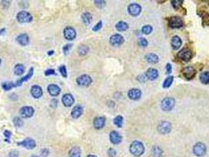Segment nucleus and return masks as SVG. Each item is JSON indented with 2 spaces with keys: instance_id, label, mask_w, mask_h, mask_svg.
<instances>
[{
  "instance_id": "obj_39",
  "label": "nucleus",
  "mask_w": 209,
  "mask_h": 157,
  "mask_svg": "<svg viewBox=\"0 0 209 157\" xmlns=\"http://www.w3.org/2000/svg\"><path fill=\"white\" fill-rule=\"evenodd\" d=\"M59 72L61 74V76L65 78H67L68 76V74H67V69H66V67L65 65H61L59 68Z\"/></svg>"
},
{
  "instance_id": "obj_28",
  "label": "nucleus",
  "mask_w": 209,
  "mask_h": 157,
  "mask_svg": "<svg viewBox=\"0 0 209 157\" xmlns=\"http://www.w3.org/2000/svg\"><path fill=\"white\" fill-rule=\"evenodd\" d=\"M81 18L85 25H90L91 21H92V15L89 12H84L83 14H82Z\"/></svg>"
},
{
  "instance_id": "obj_24",
  "label": "nucleus",
  "mask_w": 209,
  "mask_h": 157,
  "mask_svg": "<svg viewBox=\"0 0 209 157\" xmlns=\"http://www.w3.org/2000/svg\"><path fill=\"white\" fill-rule=\"evenodd\" d=\"M83 112V108L81 105H76L72 108V110L71 112V116L74 119H77L79 117L81 116V115Z\"/></svg>"
},
{
  "instance_id": "obj_2",
  "label": "nucleus",
  "mask_w": 209,
  "mask_h": 157,
  "mask_svg": "<svg viewBox=\"0 0 209 157\" xmlns=\"http://www.w3.org/2000/svg\"><path fill=\"white\" fill-rule=\"evenodd\" d=\"M17 21L19 23H30L32 21V16L28 11L21 10L17 14Z\"/></svg>"
},
{
  "instance_id": "obj_11",
  "label": "nucleus",
  "mask_w": 209,
  "mask_h": 157,
  "mask_svg": "<svg viewBox=\"0 0 209 157\" xmlns=\"http://www.w3.org/2000/svg\"><path fill=\"white\" fill-rule=\"evenodd\" d=\"M141 11V6L137 4V3H132L128 6V13L131 16L136 17L140 14Z\"/></svg>"
},
{
  "instance_id": "obj_5",
  "label": "nucleus",
  "mask_w": 209,
  "mask_h": 157,
  "mask_svg": "<svg viewBox=\"0 0 209 157\" xmlns=\"http://www.w3.org/2000/svg\"><path fill=\"white\" fill-rule=\"evenodd\" d=\"M92 83V78L88 75H82L77 77L76 83L81 87H88Z\"/></svg>"
},
{
  "instance_id": "obj_50",
  "label": "nucleus",
  "mask_w": 209,
  "mask_h": 157,
  "mask_svg": "<svg viewBox=\"0 0 209 157\" xmlns=\"http://www.w3.org/2000/svg\"><path fill=\"white\" fill-rule=\"evenodd\" d=\"M19 152L17 150H12L9 152V157H18Z\"/></svg>"
},
{
  "instance_id": "obj_37",
  "label": "nucleus",
  "mask_w": 209,
  "mask_h": 157,
  "mask_svg": "<svg viewBox=\"0 0 209 157\" xmlns=\"http://www.w3.org/2000/svg\"><path fill=\"white\" fill-rule=\"evenodd\" d=\"M152 155L154 157H160L162 155V150L160 147L155 146L152 148Z\"/></svg>"
},
{
  "instance_id": "obj_4",
  "label": "nucleus",
  "mask_w": 209,
  "mask_h": 157,
  "mask_svg": "<svg viewBox=\"0 0 209 157\" xmlns=\"http://www.w3.org/2000/svg\"><path fill=\"white\" fill-rule=\"evenodd\" d=\"M17 145L19 146H22L27 149H34L36 146V142L34 139L31 138H25V140H23L22 141L17 142Z\"/></svg>"
},
{
  "instance_id": "obj_56",
  "label": "nucleus",
  "mask_w": 209,
  "mask_h": 157,
  "mask_svg": "<svg viewBox=\"0 0 209 157\" xmlns=\"http://www.w3.org/2000/svg\"><path fill=\"white\" fill-rule=\"evenodd\" d=\"M87 157H97L96 156H94V155H89Z\"/></svg>"
},
{
  "instance_id": "obj_1",
  "label": "nucleus",
  "mask_w": 209,
  "mask_h": 157,
  "mask_svg": "<svg viewBox=\"0 0 209 157\" xmlns=\"http://www.w3.org/2000/svg\"><path fill=\"white\" fill-rule=\"evenodd\" d=\"M130 152L135 156H140L145 152V147L143 144L139 141H135L130 144Z\"/></svg>"
},
{
  "instance_id": "obj_58",
  "label": "nucleus",
  "mask_w": 209,
  "mask_h": 157,
  "mask_svg": "<svg viewBox=\"0 0 209 157\" xmlns=\"http://www.w3.org/2000/svg\"><path fill=\"white\" fill-rule=\"evenodd\" d=\"M1 63H2V60H1V58H0V65H1Z\"/></svg>"
},
{
  "instance_id": "obj_34",
  "label": "nucleus",
  "mask_w": 209,
  "mask_h": 157,
  "mask_svg": "<svg viewBox=\"0 0 209 157\" xmlns=\"http://www.w3.org/2000/svg\"><path fill=\"white\" fill-rule=\"evenodd\" d=\"M123 121V118L121 116H117L113 119V123H114V124L117 126V127H122Z\"/></svg>"
},
{
  "instance_id": "obj_23",
  "label": "nucleus",
  "mask_w": 209,
  "mask_h": 157,
  "mask_svg": "<svg viewBox=\"0 0 209 157\" xmlns=\"http://www.w3.org/2000/svg\"><path fill=\"white\" fill-rule=\"evenodd\" d=\"M158 76H159V72L156 68H149L146 72V77L149 80H155L157 78Z\"/></svg>"
},
{
  "instance_id": "obj_51",
  "label": "nucleus",
  "mask_w": 209,
  "mask_h": 157,
  "mask_svg": "<svg viewBox=\"0 0 209 157\" xmlns=\"http://www.w3.org/2000/svg\"><path fill=\"white\" fill-rule=\"evenodd\" d=\"M57 100L55 99V98H53L51 101H50V106H51L53 108H56L57 106Z\"/></svg>"
},
{
  "instance_id": "obj_43",
  "label": "nucleus",
  "mask_w": 209,
  "mask_h": 157,
  "mask_svg": "<svg viewBox=\"0 0 209 157\" xmlns=\"http://www.w3.org/2000/svg\"><path fill=\"white\" fill-rule=\"evenodd\" d=\"M3 134H4V136L6 137L5 141H6V142H10V138L11 136H12V133H11L10 130H5L4 133H3Z\"/></svg>"
},
{
  "instance_id": "obj_7",
  "label": "nucleus",
  "mask_w": 209,
  "mask_h": 157,
  "mask_svg": "<svg viewBox=\"0 0 209 157\" xmlns=\"http://www.w3.org/2000/svg\"><path fill=\"white\" fill-rule=\"evenodd\" d=\"M168 25L171 28H179L183 26V21L179 17H171L169 20Z\"/></svg>"
},
{
  "instance_id": "obj_30",
  "label": "nucleus",
  "mask_w": 209,
  "mask_h": 157,
  "mask_svg": "<svg viewBox=\"0 0 209 157\" xmlns=\"http://www.w3.org/2000/svg\"><path fill=\"white\" fill-rule=\"evenodd\" d=\"M116 28L119 32H124L128 28V25L124 21H119L116 25Z\"/></svg>"
},
{
  "instance_id": "obj_49",
  "label": "nucleus",
  "mask_w": 209,
  "mask_h": 157,
  "mask_svg": "<svg viewBox=\"0 0 209 157\" xmlns=\"http://www.w3.org/2000/svg\"><path fill=\"white\" fill-rule=\"evenodd\" d=\"M41 156H43V157H46L48 155L50 154V151H49V149H42L41 150Z\"/></svg>"
},
{
  "instance_id": "obj_48",
  "label": "nucleus",
  "mask_w": 209,
  "mask_h": 157,
  "mask_svg": "<svg viewBox=\"0 0 209 157\" xmlns=\"http://www.w3.org/2000/svg\"><path fill=\"white\" fill-rule=\"evenodd\" d=\"M117 154V152H116V150L114 149H112V148H110V149L108 150V155H109V157H114Z\"/></svg>"
},
{
  "instance_id": "obj_22",
  "label": "nucleus",
  "mask_w": 209,
  "mask_h": 157,
  "mask_svg": "<svg viewBox=\"0 0 209 157\" xmlns=\"http://www.w3.org/2000/svg\"><path fill=\"white\" fill-rule=\"evenodd\" d=\"M141 90L137 88L130 89L128 91V98L131 100H139L141 98Z\"/></svg>"
},
{
  "instance_id": "obj_27",
  "label": "nucleus",
  "mask_w": 209,
  "mask_h": 157,
  "mask_svg": "<svg viewBox=\"0 0 209 157\" xmlns=\"http://www.w3.org/2000/svg\"><path fill=\"white\" fill-rule=\"evenodd\" d=\"M146 60L147 62H149V64H157V63L159 61V57L157 54H152V53H150V54H148L145 57Z\"/></svg>"
},
{
  "instance_id": "obj_41",
  "label": "nucleus",
  "mask_w": 209,
  "mask_h": 157,
  "mask_svg": "<svg viewBox=\"0 0 209 157\" xmlns=\"http://www.w3.org/2000/svg\"><path fill=\"white\" fill-rule=\"evenodd\" d=\"M182 3H183V1H179V0H173V1H171V5L173 6V7H174L175 9L178 10L179 6L182 5Z\"/></svg>"
},
{
  "instance_id": "obj_12",
  "label": "nucleus",
  "mask_w": 209,
  "mask_h": 157,
  "mask_svg": "<svg viewBox=\"0 0 209 157\" xmlns=\"http://www.w3.org/2000/svg\"><path fill=\"white\" fill-rule=\"evenodd\" d=\"M110 43L114 46H120L121 44L123 43L124 42V39L122 35H119V34H115V35H112L110 37Z\"/></svg>"
},
{
  "instance_id": "obj_17",
  "label": "nucleus",
  "mask_w": 209,
  "mask_h": 157,
  "mask_svg": "<svg viewBox=\"0 0 209 157\" xmlns=\"http://www.w3.org/2000/svg\"><path fill=\"white\" fill-rule=\"evenodd\" d=\"M109 139H110V141H111L112 143L114 144V145H117V144H119L121 142V141H122V137H121V135H120L117 131L113 130V131L110 132Z\"/></svg>"
},
{
  "instance_id": "obj_47",
  "label": "nucleus",
  "mask_w": 209,
  "mask_h": 157,
  "mask_svg": "<svg viewBox=\"0 0 209 157\" xmlns=\"http://www.w3.org/2000/svg\"><path fill=\"white\" fill-rule=\"evenodd\" d=\"M44 74H45V76H52V75H55V70L54 69H52V68H49V69H46V71H45V72H44Z\"/></svg>"
},
{
  "instance_id": "obj_20",
  "label": "nucleus",
  "mask_w": 209,
  "mask_h": 157,
  "mask_svg": "<svg viewBox=\"0 0 209 157\" xmlns=\"http://www.w3.org/2000/svg\"><path fill=\"white\" fill-rule=\"evenodd\" d=\"M31 94L34 98H39L43 96V90L38 85H33L31 88Z\"/></svg>"
},
{
  "instance_id": "obj_15",
  "label": "nucleus",
  "mask_w": 209,
  "mask_h": 157,
  "mask_svg": "<svg viewBox=\"0 0 209 157\" xmlns=\"http://www.w3.org/2000/svg\"><path fill=\"white\" fill-rule=\"evenodd\" d=\"M93 124H94L95 129H97V130L102 129L105 127V124H106V118L104 116L96 117L94 119Z\"/></svg>"
},
{
  "instance_id": "obj_3",
  "label": "nucleus",
  "mask_w": 209,
  "mask_h": 157,
  "mask_svg": "<svg viewBox=\"0 0 209 157\" xmlns=\"http://www.w3.org/2000/svg\"><path fill=\"white\" fill-rule=\"evenodd\" d=\"M175 104V101L174 98H170V97L165 98L161 101V108L163 111H171V109L174 108Z\"/></svg>"
},
{
  "instance_id": "obj_8",
  "label": "nucleus",
  "mask_w": 209,
  "mask_h": 157,
  "mask_svg": "<svg viewBox=\"0 0 209 157\" xmlns=\"http://www.w3.org/2000/svg\"><path fill=\"white\" fill-rule=\"evenodd\" d=\"M63 33H64L65 38L67 40H73L76 37V30L74 29L72 27H70V26H68V27L65 28V29H64Z\"/></svg>"
},
{
  "instance_id": "obj_46",
  "label": "nucleus",
  "mask_w": 209,
  "mask_h": 157,
  "mask_svg": "<svg viewBox=\"0 0 209 157\" xmlns=\"http://www.w3.org/2000/svg\"><path fill=\"white\" fill-rule=\"evenodd\" d=\"M203 25H209V15L208 14H205L204 15H203Z\"/></svg>"
},
{
  "instance_id": "obj_10",
  "label": "nucleus",
  "mask_w": 209,
  "mask_h": 157,
  "mask_svg": "<svg viewBox=\"0 0 209 157\" xmlns=\"http://www.w3.org/2000/svg\"><path fill=\"white\" fill-rule=\"evenodd\" d=\"M178 57L182 61H189L192 57V52L188 48H184L178 53Z\"/></svg>"
},
{
  "instance_id": "obj_18",
  "label": "nucleus",
  "mask_w": 209,
  "mask_h": 157,
  "mask_svg": "<svg viewBox=\"0 0 209 157\" xmlns=\"http://www.w3.org/2000/svg\"><path fill=\"white\" fill-rule=\"evenodd\" d=\"M47 91H48V93H49L51 96L56 97V96L60 94V93H61V88H60L57 85H56V84L51 83L50 84L49 86L47 87Z\"/></svg>"
},
{
  "instance_id": "obj_19",
  "label": "nucleus",
  "mask_w": 209,
  "mask_h": 157,
  "mask_svg": "<svg viewBox=\"0 0 209 157\" xmlns=\"http://www.w3.org/2000/svg\"><path fill=\"white\" fill-rule=\"evenodd\" d=\"M182 73H183L186 78H188V79H191L195 76L196 70L191 66H187L182 70Z\"/></svg>"
},
{
  "instance_id": "obj_16",
  "label": "nucleus",
  "mask_w": 209,
  "mask_h": 157,
  "mask_svg": "<svg viewBox=\"0 0 209 157\" xmlns=\"http://www.w3.org/2000/svg\"><path fill=\"white\" fill-rule=\"evenodd\" d=\"M33 73H34V68H31L29 69V71H28V72L26 76H24V77H22V78H19V79H18V80H17L16 83H14V84H15V87H20V86H21V84L23 83L24 82L28 81L29 78H31L32 77Z\"/></svg>"
},
{
  "instance_id": "obj_42",
  "label": "nucleus",
  "mask_w": 209,
  "mask_h": 157,
  "mask_svg": "<svg viewBox=\"0 0 209 157\" xmlns=\"http://www.w3.org/2000/svg\"><path fill=\"white\" fill-rule=\"evenodd\" d=\"M139 46H142V47H146L148 46V41L145 38H140L139 39Z\"/></svg>"
},
{
  "instance_id": "obj_29",
  "label": "nucleus",
  "mask_w": 209,
  "mask_h": 157,
  "mask_svg": "<svg viewBox=\"0 0 209 157\" xmlns=\"http://www.w3.org/2000/svg\"><path fill=\"white\" fill-rule=\"evenodd\" d=\"M25 66L22 64H17L14 66V72L16 76H21L22 74L25 72Z\"/></svg>"
},
{
  "instance_id": "obj_6",
  "label": "nucleus",
  "mask_w": 209,
  "mask_h": 157,
  "mask_svg": "<svg viewBox=\"0 0 209 157\" xmlns=\"http://www.w3.org/2000/svg\"><path fill=\"white\" fill-rule=\"evenodd\" d=\"M206 146H205V145L203 143H201V142H198V143H197L193 146V153L197 156H204L205 154V152H206Z\"/></svg>"
},
{
  "instance_id": "obj_44",
  "label": "nucleus",
  "mask_w": 209,
  "mask_h": 157,
  "mask_svg": "<svg viewBox=\"0 0 209 157\" xmlns=\"http://www.w3.org/2000/svg\"><path fill=\"white\" fill-rule=\"evenodd\" d=\"M72 44H66L65 46H64L62 50H63V52H64V54H65V55L68 54V52H69V50L72 49Z\"/></svg>"
},
{
  "instance_id": "obj_38",
  "label": "nucleus",
  "mask_w": 209,
  "mask_h": 157,
  "mask_svg": "<svg viewBox=\"0 0 209 157\" xmlns=\"http://www.w3.org/2000/svg\"><path fill=\"white\" fill-rule=\"evenodd\" d=\"M152 27L151 25H145L141 28V32L146 34V35H149L150 33L152 32Z\"/></svg>"
},
{
  "instance_id": "obj_31",
  "label": "nucleus",
  "mask_w": 209,
  "mask_h": 157,
  "mask_svg": "<svg viewBox=\"0 0 209 157\" xmlns=\"http://www.w3.org/2000/svg\"><path fill=\"white\" fill-rule=\"evenodd\" d=\"M200 80L202 83L209 84V72H204L200 75Z\"/></svg>"
},
{
  "instance_id": "obj_40",
  "label": "nucleus",
  "mask_w": 209,
  "mask_h": 157,
  "mask_svg": "<svg viewBox=\"0 0 209 157\" xmlns=\"http://www.w3.org/2000/svg\"><path fill=\"white\" fill-rule=\"evenodd\" d=\"M94 5L98 7V8H102L106 6V1H103V0H96L94 2Z\"/></svg>"
},
{
  "instance_id": "obj_13",
  "label": "nucleus",
  "mask_w": 209,
  "mask_h": 157,
  "mask_svg": "<svg viewBox=\"0 0 209 157\" xmlns=\"http://www.w3.org/2000/svg\"><path fill=\"white\" fill-rule=\"evenodd\" d=\"M35 110L31 106H24L20 109V114L25 118H30L33 116Z\"/></svg>"
},
{
  "instance_id": "obj_57",
  "label": "nucleus",
  "mask_w": 209,
  "mask_h": 157,
  "mask_svg": "<svg viewBox=\"0 0 209 157\" xmlns=\"http://www.w3.org/2000/svg\"><path fill=\"white\" fill-rule=\"evenodd\" d=\"M31 157H39V156H32Z\"/></svg>"
},
{
  "instance_id": "obj_45",
  "label": "nucleus",
  "mask_w": 209,
  "mask_h": 157,
  "mask_svg": "<svg viewBox=\"0 0 209 157\" xmlns=\"http://www.w3.org/2000/svg\"><path fill=\"white\" fill-rule=\"evenodd\" d=\"M101 28H102V21H100L98 22V24H96V25L94 26V28H93V31H94V32H98Z\"/></svg>"
},
{
  "instance_id": "obj_21",
  "label": "nucleus",
  "mask_w": 209,
  "mask_h": 157,
  "mask_svg": "<svg viewBox=\"0 0 209 157\" xmlns=\"http://www.w3.org/2000/svg\"><path fill=\"white\" fill-rule=\"evenodd\" d=\"M17 42L21 45L23 46H27L28 44L29 43V36L27 35V34H20L19 35H17L16 38Z\"/></svg>"
},
{
  "instance_id": "obj_26",
  "label": "nucleus",
  "mask_w": 209,
  "mask_h": 157,
  "mask_svg": "<svg viewBox=\"0 0 209 157\" xmlns=\"http://www.w3.org/2000/svg\"><path fill=\"white\" fill-rule=\"evenodd\" d=\"M69 157H81V149L78 146H74L71 148L68 152Z\"/></svg>"
},
{
  "instance_id": "obj_53",
  "label": "nucleus",
  "mask_w": 209,
  "mask_h": 157,
  "mask_svg": "<svg viewBox=\"0 0 209 157\" xmlns=\"http://www.w3.org/2000/svg\"><path fill=\"white\" fill-rule=\"evenodd\" d=\"M1 3H2V5H3V8H5V9L8 8V6H10V4L9 1H2Z\"/></svg>"
},
{
  "instance_id": "obj_14",
  "label": "nucleus",
  "mask_w": 209,
  "mask_h": 157,
  "mask_svg": "<svg viewBox=\"0 0 209 157\" xmlns=\"http://www.w3.org/2000/svg\"><path fill=\"white\" fill-rule=\"evenodd\" d=\"M62 103L65 107H70L75 102L73 96L71 94H65L62 97Z\"/></svg>"
},
{
  "instance_id": "obj_9",
  "label": "nucleus",
  "mask_w": 209,
  "mask_h": 157,
  "mask_svg": "<svg viewBox=\"0 0 209 157\" xmlns=\"http://www.w3.org/2000/svg\"><path fill=\"white\" fill-rule=\"evenodd\" d=\"M171 124L169 122L163 121L158 125V131L162 134H167L171 132Z\"/></svg>"
},
{
  "instance_id": "obj_55",
  "label": "nucleus",
  "mask_w": 209,
  "mask_h": 157,
  "mask_svg": "<svg viewBox=\"0 0 209 157\" xmlns=\"http://www.w3.org/2000/svg\"><path fill=\"white\" fill-rule=\"evenodd\" d=\"M54 50H51V51H48L47 54H48L49 56H51V55H53V54H54Z\"/></svg>"
},
{
  "instance_id": "obj_52",
  "label": "nucleus",
  "mask_w": 209,
  "mask_h": 157,
  "mask_svg": "<svg viewBox=\"0 0 209 157\" xmlns=\"http://www.w3.org/2000/svg\"><path fill=\"white\" fill-rule=\"evenodd\" d=\"M171 71H172L171 65V64H169V63H168L167 65H166V72H167V73L168 74H170L171 72Z\"/></svg>"
},
{
  "instance_id": "obj_36",
  "label": "nucleus",
  "mask_w": 209,
  "mask_h": 157,
  "mask_svg": "<svg viewBox=\"0 0 209 157\" xmlns=\"http://www.w3.org/2000/svg\"><path fill=\"white\" fill-rule=\"evenodd\" d=\"M13 123H14V126L16 127H21L23 126L24 124V122H23V120H22L21 118H20V117H15L13 119Z\"/></svg>"
},
{
  "instance_id": "obj_54",
  "label": "nucleus",
  "mask_w": 209,
  "mask_h": 157,
  "mask_svg": "<svg viewBox=\"0 0 209 157\" xmlns=\"http://www.w3.org/2000/svg\"><path fill=\"white\" fill-rule=\"evenodd\" d=\"M6 30L5 28H1V29H0V35H4V34L6 33Z\"/></svg>"
},
{
  "instance_id": "obj_25",
  "label": "nucleus",
  "mask_w": 209,
  "mask_h": 157,
  "mask_svg": "<svg viewBox=\"0 0 209 157\" xmlns=\"http://www.w3.org/2000/svg\"><path fill=\"white\" fill-rule=\"evenodd\" d=\"M171 44L173 49L178 50L180 46H182V39H180V37L175 35V36L172 37V39H171Z\"/></svg>"
},
{
  "instance_id": "obj_32",
  "label": "nucleus",
  "mask_w": 209,
  "mask_h": 157,
  "mask_svg": "<svg viewBox=\"0 0 209 157\" xmlns=\"http://www.w3.org/2000/svg\"><path fill=\"white\" fill-rule=\"evenodd\" d=\"M2 87H3V89L4 90L8 91V90H10L14 87H15V84H14V83H12V82H6V83H2Z\"/></svg>"
},
{
  "instance_id": "obj_35",
  "label": "nucleus",
  "mask_w": 209,
  "mask_h": 157,
  "mask_svg": "<svg viewBox=\"0 0 209 157\" xmlns=\"http://www.w3.org/2000/svg\"><path fill=\"white\" fill-rule=\"evenodd\" d=\"M173 80H174V77L173 76H168V78H166L163 83V88H168V87H171V85L173 83Z\"/></svg>"
},
{
  "instance_id": "obj_33",
  "label": "nucleus",
  "mask_w": 209,
  "mask_h": 157,
  "mask_svg": "<svg viewBox=\"0 0 209 157\" xmlns=\"http://www.w3.org/2000/svg\"><path fill=\"white\" fill-rule=\"evenodd\" d=\"M89 52V47L86 45H81V46H79L78 48V53H79V55L81 56H83V55H86Z\"/></svg>"
}]
</instances>
